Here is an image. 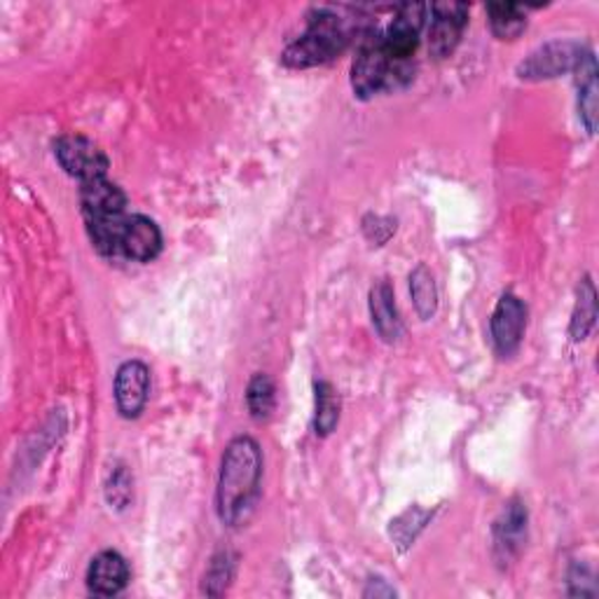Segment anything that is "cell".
<instances>
[{
    "label": "cell",
    "instance_id": "cell-1",
    "mask_svg": "<svg viewBox=\"0 0 599 599\" xmlns=\"http://www.w3.org/2000/svg\"><path fill=\"white\" fill-rule=\"evenodd\" d=\"M262 453L260 445L249 436H237L225 447L220 478H218V515L225 524L247 520L260 494Z\"/></svg>",
    "mask_w": 599,
    "mask_h": 599
},
{
    "label": "cell",
    "instance_id": "cell-2",
    "mask_svg": "<svg viewBox=\"0 0 599 599\" xmlns=\"http://www.w3.org/2000/svg\"><path fill=\"white\" fill-rule=\"evenodd\" d=\"M356 33L353 19H342L333 10H316L309 19V29L295 41L281 59L291 68H309L326 64L342 54Z\"/></svg>",
    "mask_w": 599,
    "mask_h": 599
},
{
    "label": "cell",
    "instance_id": "cell-3",
    "mask_svg": "<svg viewBox=\"0 0 599 599\" xmlns=\"http://www.w3.org/2000/svg\"><path fill=\"white\" fill-rule=\"evenodd\" d=\"M391 59L384 47V37L378 31H363L359 52L351 66V87L359 99H370L386 89Z\"/></svg>",
    "mask_w": 599,
    "mask_h": 599
},
{
    "label": "cell",
    "instance_id": "cell-4",
    "mask_svg": "<svg viewBox=\"0 0 599 599\" xmlns=\"http://www.w3.org/2000/svg\"><path fill=\"white\" fill-rule=\"evenodd\" d=\"M54 153L59 164L66 168V174L85 181L101 178L108 172V157L104 150L78 134L62 137L54 145Z\"/></svg>",
    "mask_w": 599,
    "mask_h": 599
},
{
    "label": "cell",
    "instance_id": "cell-5",
    "mask_svg": "<svg viewBox=\"0 0 599 599\" xmlns=\"http://www.w3.org/2000/svg\"><path fill=\"white\" fill-rule=\"evenodd\" d=\"M584 52L586 50L574 41H553L532 52L527 59L518 66V75L522 80L557 78L562 73L574 70Z\"/></svg>",
    "mask_w": 599,
    "mask_h": 599
},
{
    "label": "cell",
    "instance_id": "cell-6",
    "mask_svg": "<svg viewBox=\"0 0 599 599\" xmlns=\"http://www.w3.org/2000/svg\"><path fill=\"white\" fill-rule=\"evenodd\" d=\"M428 6H405L396 12L389 31L382 35L391 62H410L420 45V33L424 26Z\"/></svg>",
    "mask_w": 599,
    "mask_h": 599
},
{
    "label": "cell",
    "instance_id": "cell-7",
    "mask_svg": "<svg viewBox=\"0 0 599 599\" xmlns=\"http://www.w3.org/2000/svg\"><path fill=\"white\" fill-rule=\"evenodd\" d=\"M524 326H527V307L522 305L520 297L511 293L503 295L490 322L492 340L501 356H511L520 347Z\"/></svg>",
    "mask_w": 599,
    "mask_h": 599
},
{
    "label": "cell",
    "instance_id": "cell-8",
    "mask_svg": "<svg viewBox=\"0 0 599 599\" xmlns=\"http://www.w3.org/2000/svg\"><path fill=\"white\" fill-rule=\"evenodd\" d=\"M431 14H434V24H431V41L428 50L436 59H445L455 52L459 45L461 31L466 26V17H468V6L464 3H436L428 8Z\"/></svg>",
    "mask_w": 599,
    "mask_h": 599
},
{
    "label": "cell",
    "instance_id": "cell-9",
    "mask_svg": "<svg viewBox=\"0 0 599 599\" xmlns=\"http://www.w3.org/2000/svg\"><path fill=\"white\" fill-rule=\"evenodd\" d=\"M150 391V370L141 361H127L116 374V403L120 415L127 420L139 417Z\"/></svg>",
    "mask_w": 599,
    "mask_h": 599
},
{
    "label": "cell",
    "instance_id": "cell-10",
    "mask_svg": "<svg viewBox=\"0 0 599 599\" xmlns=\"http://www.w3.org/2000/svg\"><path fill=\"white\" fill-rule=\"evenodd\" d=\"M129 584V565L127 559L116 551H104L91 559L87 569V586L94 595L112 597L127 588Z\"/></svg>",
    "mask_w": 599,
    "mask_h": 599
},
{
    "label": "cell",
    "instance_id": "cell-11",
    "mask_svg": "<svg viewBox=\"0 0 599 599\" xmlns=\"http://www.w3.org/2000/svg\"><path fill=\"white\" fill-rule=\"evenodd\" d=\"M80 204L85 218H110L122 216L127 206V195L122 187L110 183L106 176L85 181L80 187Z\"/></svg>",
    "mask_w": 599,
    "mask_h": 599
},
{
    "label": "cell",
    "instance_id": "cell-12",
    "mask_svg": "<svg viewBox=\"0 0 599 599\" xmlns=\"http://www.w3.org/2000/svg\"><path fill=\"white\" fill-rule=\"evenodd\" d=\"M160 251H162V232L155 225V220H150L145 216L127 218L124 235H122V253L131 260L150 262L160 255Z\"/></svg>",
    "mask_w": 599,
    "mask_h": 599
},
{
    "label": "cell",
    "instance_id": "cell-13",
    "mask_svg": "<svg viewBox=\"0 0 599 599\" xmlns=\"http://www.w3.org/2000/svg\"><path fill=\"white\" fill-rule=\"evenodd\" d=\"M524 534H527V511L520 501H511L494 524V548L499 559H511L522 548Z\"/></svg>",
    "mask_w": 599,
    "mask_h": 599
},
{
    "label": "cell",
    "instance_id": "cell-14",
    "mask_svg": "<svg viewBox=\"0 0 599 599\" xmlns=\"http://www.w3.org/2000/svg\"><path fill=\"white\" fill-rule=\"evenodd\" d=\"M370 314H372V326L378 328L380 337L386 342H396L403 324L396 309V297H393V288L386 284V281H378L370 291Z\"/></svg>",
    "mask_w": 599,
    "mask_h": 599
},
{
    "label": "cell",
    "instance_id": "cell-15",
    "mask_svg": "<svg viewBox=\"0 0 599 599\" xmlns=\"http://www.w3.org/2000/svg\"><path fill=\"white\" fill-rule=\"evenodd\" d=\"M576 83H578V112L586 129H597V110H599V87H597V62L592 52H584L576 64Z\"/></svg>",
    "mask_w": 599,
    "mask_h": 599
},
{
    "label": "cell",
    "instance_id": "cell-16",
    "mask_svg": "<svg viewBox=\"0 0 599 599\" xmlns=\"http://www.w3.org/2000/svg\"><path fill=\"white\" fill-rule=\"evenodd\" d=\"M124 216L110 218H87V232L101 255H116L122 251V235H124Z\"/></svg>",
    "mask_w": 599,
    "mask_h": 599
},
{
    "label": "cell",
    "instance_id": "cell-17",
    "mask_svg": "<svg viewBox=\"0 0 599 599\" xmlns=\"http://www.w3.org/2000/svg\"><path fill=\"white\" fill-rule=\"evenodd\" d=\"M487 14H490L492 33L501 41H515L524 26H527V17L515 3H492L487 8Z\"/></svg>",
    "mask_w": 599,
    "mask_h": 599
},
{
    "label": "cell",
    "instance_id": "cell-18",
    "mask_svg": "<svg viewBox=\"0 0 599 599\" xmlns=\"http://www.w3.org/2000/svg\"><path fill=\"white\" fill-rule=\"evenodd\" d=\"M597 318V293L590 276H584L578 286V303H576V312L571 318V337L574 340H586L588 333L595 326Z\"/></svg>",
    "mask_w": 599,
    "mask_h": 599
},
{
    "label": "cell",
    "instance_id": "cell-19",
    "mask_svg": "<svg viewBox=\"0 0 599 599\" xmlns=\"http://www.w3.org/2000/svg\"><path fill=\"white\" fill-rule=\"evenodd\" d=\"M410 293H412V300H415L417 314L422 318H431L436 314L438 291H436L434 274L426 270V265H420L415 272L410 274Z\"/></svg>",
    "mask_w": 599,
    "mask_h": 599
},
{
    "label": "cell",
    "instance_id": "cell-20",
    "mask_svg": "<svg viewBox=\"0 0 599 599\" xmlns=\"http://www.w3.org/2000/svg\"><path fill=\"white\" fill-rule=\"evenodd\" d=\"M340 422V399L328 382L316 384V417L314 428L318 436H328Z\"/></svg>",
    "mask_w": 599,
    "mask_h": 599
},
{
    "label": "cell",
    "instance_id": "cell-21",
    "mask_svg": "<svg viewBox=\"0 0 599 599\" xmlns=\"http://www.w3.org/2000/svg\"><path fill=\"white\" fill-rule=\"evenodd\" d=\"M276 403V389L268 374L258 372L247 389V405L253 420H268Z\"/></svg>",
    "mask_w": 599,
    "mask_h": 599
},
{
    "label": "cell",
    "instance_id": "cell-22",
    "mask_svg": "<svg viewBox=\"0 0 599 599\" xmlns=\"http://www.w3.org/2000/svg\"><path fill=\"white\" fill-rule=\"evenodd\" d=\"M230 578H232V562L228 559V555H220L214 559L209 574H206L204 590L209 595H220L225 588H228Z\"/></svg>",
    "mask_w": 599,
    "mask_h": 599
},
{
    "label": "cell",
    "instance_id": "cell-23",
    "mask_svg": "<svg viewBox=\"0 0 599 599\" xmlns=\"http://www.w3.org/2000/svg\"><path fill=\"white\" fill-rule=\"evenodd\" d=\"M106 497L108 503L116 505V509H124L131 499V478L124 471V466H120L116 473L108 478V487H106Z\"/></svg>",
    "mask_w": 599,
    "mask_h": 599
}]
</instances>
